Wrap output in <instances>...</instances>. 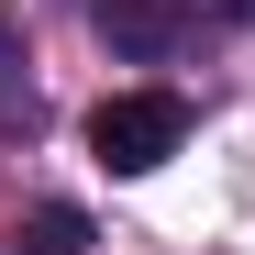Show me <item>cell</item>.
<instances>
[{
  "label": "cell",
  "mask_w": 255,
  "mask_h": 255,
  "mask_svg": "<svg viewBox=\"0 0 255 255\" xmlns=\"http://www.w3.org/2000/svg\"><path fill=\"white\" fill-rule=\"evenodd\" d=\"M178 144H189V100L178 89H111L89 111V155L111 178H144V166H166Z\"/></svg>",
  "instance_id": "obj_1"
},
{
  "label": "cell",
  "mask_w": 255,
  "mask_h": 255,
  "mask_svg": "<svg viewBox=\"0 0 255 255\" xmlns=\"http://www.w3.org/2000/svg\"><path fill=\"white\" fill-rule=\"evenodd\" d=\"M100 33L122 56H166L178 45V0H100Z\"/></svg>",
  "instance_id": "obj_2"
},
{
  "label": "cell",
  "mask_w": 255,
  "mask_h": 255,
  "mask_svg": "<svg viewBox=\"0 0 255 255\" xmlns=\"http://www.w3.org/2000/svg\"><path fill=\"white\" fill-rule=\"evenodd\" d=\"M11 255H89V211H67V200H45L33 222H11Z\"/></svg>",
  "instance_id": "obj_3"
},
{
  "label": "cell",
  "mask_w": 255,
  "mask_h": 255,
  "mask_svg": "<svg viewBox=\"0 0 255 255\" xmlns=\"http://www.w3.org/2000/svg\"><path fill=\"white\" fill-rule=\"evenodd\" d=\"M45 122V100H33V67H22V45L0 33V133H33Z\"/></svg>",
  "instance_id": "obj_4"
},
{
  "label": "cell",
  "mask_w": 255,
  "mask_h": 255,
  "mask_svg": "<svg viewBox=\"0 0 255 255\" xmlns=\"http://www.w3.org/2000/svg\"><path fill=\"white\" fill-rule=\"evenodd\" d=\"M222 11H233V22H255V0H222Z\"/></svg>",
  "instance_id": "obj_5"
}]
</instances>
